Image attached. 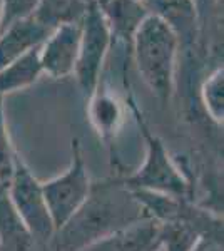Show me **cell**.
Listing matches in <instances>:
<instances>
[{"mask_svg":"<svg viewBox=\"0 0 224 251\" xmlns=\"http://www.w3.org/2000/svg\"><path fill=\"white\" fill-rule=\"evenodd\" d=\"M15 156H17V149L14 148V143L10 139L3 97L0 96V196H5L10 188L15 169Z\"/></svg>","mask_w":224,"mask_h":251,"instance_id":"15","label":"cell"},{"mask_svg":"<svg viewBox=\"0 0 224 251\" xmlns=\"http://www.w3.org/2000/svg\"><path fill=\"white\" fill-rule=\"evenodd\" d=\"M112 32L100 14L96 0L89 3V9L82 19L79 55L74 69V77L79 84L84 99L87 100L94 94L100 82L105 55L112 46Z\"/></svg>","mask_w":224,"mask_h":251,"instance_id":"6","label":"cell"},{"mask_svg":"<svg viewBox=\"0 0 224 251\" xmlns=\"http://www.w3.org/2000/svg\"><path fill=\"white\" fill-rule=\"evenodd\" d=\"M179 50L176 32L152 14L146 15L132 35L131 54L137 72L162 107L174 94Z\"/></svg>","mask_w":224,"mask_h":251,"instance_id":"2","label":"cell"},{"mask_svg":"<svg viewBox=\"0 0 224 251\" xmlns=\"http://www.w3.org/2000/svg\"><path fill=\"white\" fill-rule=\"evenodd\" d=\"M92 181L85 164L80 141L74 137L71 143V163L69 168L59 176L42 183L49 214L54 223L55 231L62 228L79 208L85 203L91 193Z\"/></svg>","mask_w":224,"mask_h":251,"instance_id":"4","label":"cell"},{"mask_svg":"<svg viewBox=\"0 0 224 251\" xmlns=\"http://www.w3.org/2000/svg\"><path fill=\"white\" fill-rule=\"evenodd\" d=\"M127 106L146 143V157L137 171L122 177L125 188L194 200V186L187 179L186 173H182L176 161L171 157L164 141L150 131L148 121L144 119V114L139 111L132 96L127 97Z\"/></svg>","mask_w":224,"mask_h":251,"instance_id":"3","label":"cell"},{"mask_svg":"<svg viewBox=\"0 0 224 251\" xmlns=\"http://www.w3.org/2000/svg\"><path fill=\"white\" fill-rule=\"evenodd\" d=\"M89 121L104 143H111L124 121V106L119 97L100 80L94 94L87 99Z\"/></svg>","mask_w":224,"mask_h":251,"instance_id":"10","label":"cell"},{"mask_svg":"<svg viewBox=\"0 0 224 251\" xmlns=\"http://www.w3.org/2000/svg\"><path fill=\"white\" fill-rule=\"evenodd\" d=\"M194 5V10H196V17H198V24H199V42L206 37V30L207 25H209L211 19L218 10L219 0H191Z\"/></svg>","mask_w":224,"mask_h":251,"instance_id":"17","label":"cell"},{"mask_svg":"<svg viewBox=\"0 0 224 251\" xmlns=\"http://www.w3.org/2000/svg\"><path fill=\"white\" fill-rule=\"evenodd\" d=\"M148 14L164 20L176 32L181 49L189 50L199 42V24L191 0H142Z\"/></svg>","mask_w":224,"mask_h":251,"instance_id":"8","label":"cell"},{"mask_svg":"<svg viewBox=\"0 0 224 251\" xmlns=\"http://www.w3.org/2000/svg\"><path fill=\"white\" fill-rule=\"evenodd\" d=\"M7 198L35 243H39L40 246H49L55 228L47 209L42 183L34 176L19 152L15 156L14 177L7 191Z\"/></svg>","mask_w":224,"mask_h":251,"instance_id":"5","label":"cell"},{"mask_svg":"<svg viewBox=\"0 0 224 251\" xmlns=\"http://www.w3.org/2000/svg\"><path fill=\"white\" fill-rule=\"evenodd\" d=\"M0 19H2V0H0Z\"/></svg>","mask_w":224,"mask_h":251,"instance_id":"19","label":"cell"},{"mask_svg":"<svg viewBox=\"0 0 224 251\" xmlns=\"http://www.w3.org/2000/svg\"><path fill=\"white\" fill-rule=\"evenodd\" d=\"M196 251H223V246L219 245H213V243H206L202 241L201 245L198 246Z\"/></svg>","mask_w":224,"mask_h":251,"instance_id":"18","label":"cell"},{"mask_svg":"<svg viewBox=\"0 0 224 251\" xmlns=\"http://www.w3.org/2000/svg\"><path fill=\"white\" fill-rule=\"evenodd\" d=\"M44 74L40 64V46L15 59L9 66L0 69V96L5 97L12 92L30 87Z\"/></svg>","mask_w":224,"mask_h":251,"instance_id":"11","label":"cell"},{"mask_svg":"<svg viewBox=\"0 0 224 251\" xmlns=\"http://www.w3.org/2000/svg\"><path fill=\"white\" fill-rule=\"evenodd\" d=\"M50 32L52 30L37 22L34 15L5 27L0 32V69L22 57L32 49L42 46Z\"/></svg>","mask_w":224,"mask_h":251,"instance_id":"9","label":"cell"},{"mask_svg":"<svg viewBox=\"0 0 224 251\" xmlns=\"http://www.w3.org/2000/svg\"><path fill=\"white\" fill-rule=\"evenodd\" d=\"M201 243V234L186 223H159L157 245L161 251H196Z\"/></svg>","mask_w":224,"mask_h":251,"instance_id":"13","label":"cell"},{"mask_svg":"<svg viewBox=\"0 0 224 251\" xmlns=\"http://www.w3.org/2000/svg\"><path fill=\"white\" fill-rule=\"evenodd\" d=\"M142 220L148 214L122 177L97 181L79 211L54 233L47 251H82Z\"/></svg>","mask_w":224,"mask_h":251,"instance_id":"1","label":"cell"},{"mask_svg":"<svg viewBox=\"0 0 224 251\" xmlns=\"http://www.w3.org/2000/svg\"><path fill=\"white\" fill-rule=\"evenodd\" d=\"M199 99L206 114L216 124H223L224 119V71L218 66L206 75L199 87Z\"/></svg>","mask_w":224,"mask_h":251,"instance_id":"14","label":"cell"},{"mask_svg":"<svg viewBox=\"0 0 224 251\" xmlns=\"http://www.w3.org/2000/svg\"><path fill=\"white\" fill-rule=\"evenodd\" d=\"M92 0H39L34 19L54 30L64 24L82 22Z\"/></svg>","mask_w":224,"mask_h":251,"instance_id":"12","label":"cell"},{"mask_svg":"<svg viewBox=\"0 0 224 251\" xmlns=\"http://www.w3.org/2000/svg\"><path fill=\"white\" fill-rule=\"evenodd\" d=\"M80 34L82 22L64 24L49 34L40 46V64L44 74L54 79H64L74 74Z\"/></svg>","mask_w":224,"mask_h":251,"instance_id":"7","label":"cell"},{"mask_svg":"<svg viewBox=\"0 0 224 251\" xmlns=\"http://www.w3.org/2000/svg\"><path fill=\"white\" fill-rule=\"evenodd\" d=\"M39 0H2V19L0 32L19 20L28 19L35 14Z\"/></svg>","mask_w":224,"mask_h":251,"instance_id":"16","label":"cell"}]
</instances>
